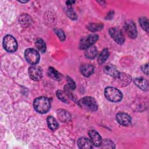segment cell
<instances>
[{"label": "cell", "mask_w": 149, "mask_h": 149, "mask_svg": "<svg viewBox=\"0 0 149 149\" xmlns=\"http://www.w3.org/2000/svg\"><path fill=\"white\" fill-rule=\"evenodd\" d=\"M139 22L141 27L147 32H148V21L146 17H142L139 19Z\"/></svg>", "instance_id": "484cf974"}, {"label": "cell", "mask_w": 149, "mask_h": 149, "mask_svg": "<svg viewBox=\"0 0 149 149\" xmlns=\"http://www.w3.org/2000/svg\"><path fill=\"white\" fill-rule=\"evenodd\" d=\"M97 54L98 51L97 48L92 45L86 49L85 56L88 59H94L97 56Z\"/></svg>", "instance_id": "ffe728a7"}, {"label": "cell", "mask_w": 149, "mask_h": 149, "mask_svg": "<svg viewBox=\"0 0 149 149\" xmlns=\"http://www.w3.org/2000/svg\"><path fill=\"white\" fill-rule=\"evenodd\" d=\"M4 48L8 52H15L17 48V44L15 38L10 35L6 36L3 41Z\"/></svg>", "instance_id": "5b68a950"}, {"label": "cell", "mask_w": 149, "mask_h": 149, "mask_svg": "<svg viewBox=\"0 0 149 149\" xmlns=\"http://www.w3.org/2000/svg\"><path fill=\"white\" fill-rule=\"evenodd\" d=\"M56 95L59 100L61 101L68 103L69 101V98L71 97L70 94L66 91H63L62 90H58L56 92Z\"/></svg>", "instance_id": "d6986e66"}, {"label": "cell", "mask_w": 149, "mask_h": 149, "mask_svg": "<svg viewBox=\"0 0 149 149\" xmlns=\"http://www.w3.org/2000/svg\"><path fill=\"white\" fill-rule=\"evenodd\" d=\"M125 29L129 36L131 38H135L137 35V31L135 24L132 21H128L125 23Z\"/></svg>", "instance_id": "30bf717a"}, {"label": "cell", "mask_w": 149, "mask_h": 149, "mask_svg": "<svg viewBox=\"0 0 149 149\" xmlns=\"http://www.w3.org/2000/svg\"><path fill=\"white\" fill-rule=\"evenodd\" d=\"M57 116L58 119L62 122H68L70 120V114L64 109H59L57 112Z\"/></svg>", "instance_id": "9a60e30c"}, {"label": "cell", "mask_w": 149, "mask_h": 149, "mask_svg": "<svg viewBox=\"0 0 149 149\" xmlns=\"http://www.w3.org/2000/svg\"><path fill=\"white\" fill-rule=\"evenodd\" d=\"M80 72L84 76L88 77L94 72V68L92 65L84 64L80 66Z\"/></svg>", "instance_id": "5bb4252c"}, {"label": "cell", "mask_w": 149, "mask_h": 149, "mask_svg": "<svg viewBox=\"0 0 149 149\" xmlns=\"http://www.w3.org/2000/svg\"><path fill=\"white\" fill-rule=\"evenodd\" d=\"M134 83L140 89L144 91L148 90V81L144 79L141 77H137L134 79Z\"/></svg>", "instance_id": "2e32d148"}, {"label": "cell", "mask_w": 149, "mask_h": 149, "mask_svg": "<svg viewBox=\"0 0 149 149\" xmlns=\"http://www.w3.org/2000/svg\"><path fill=\"white\" fill-rule=\"evenodd\" d=\"M100 146L102 148H115V147L114 143L108 139L102 140Z\"/></svg>", "instance_id": "603a6c76"}, {"label": "cell", "mask_w": 149, "mask_h": 149, "mask_svg": "<svg viewBox=\"0 0 149 149\" xmlns=\"http://www.w3.org/2000/svg\"><path fill=\"white\" fill-rule=\"evenodd\" d=\"M103 24L101 23H90L87 25V29L91 31H97L103 29Z\"/></svg>", "instance_id": "cb8c5ba5"}, {"label": "cell", "mask_w": 149, "mask_h": 149, "mask_svg": "<svg viewBox=\"0 0 149 149\" xmlns=\"http://www.w3.org/2000/svg\"><path fill=\"white\" fill-rule=\"evenodd\" d=\"M78 146L81 149H89L93 148V144L92 143L91 140L86 137H80L79 139L77 141Z\"/></svg>", "instance_id": "4fadbf2b"}, {"label": "cell", "mask_w": 149, "mask_h": 149, "mask_svg": "<svg viewBox=\"0 0 149 149\" xmlns=\"http://www.w3.org/2000/svg\"><path fill=\"white\" fill-rule=\"evenodd\" d=\"M36 47L37 49L42 53L45 52L46 50V45L43 40L39 38L36 42Z\"/></svg>", "instance_id": "d4e9b609"}, {"label": "cell", "mask_w": 149, "mask_h": 149, "mask_svg": "<svg viewBox=\"0 0 149 149\" xmlns=\"http://www.w3.org/2000/svg\"><path fill=\"white\" fill-rule=\"evenodd\" d=\"M55 31L61 41H63L65 40V38H66L65 34L64 32L61 29H55Z\"/></svg>", "instance_id": "83f0119b"}, {"label": "cell", "mask_w": 149, "mask_h": 149, "mask_svg": "<svg viewBox=\"0 0 149 149\" xmlns=\"http://www.w3.org/2000/svg\"><path fill=\"white\" fill-rule=\"evenodd\" d=\"M34 107L39 113L47 112L51 108V101L49 98L45 97H38L34 101Z\"/></svg>", "instance_id": "6da1fadb"}, {"label": "cell", "mask_w": 149, "mask_h": 149, "mask_svg": "<svg viewBox=\"0 0 149 149\" xmlns=\"http://www.w3.org/2000/svg\"><path fill=\"white\" fill-rule=\"evenodd\" d=\"M79 106L87 111H95L98 109V105L95 100L91 97H85L79 101Z\"/></svg>", "instance_id": "7a4b0ae2"}, {"label": "cell", "mask_w": 149, "mask_h": 149, "mask_svg": "<svg viewBox=\"0 0 149 149\" xmlns=\"http://www.w3.org/2000/svg\"><path fill=\"white\" fill-rule=\"evenodd\" d=\"M74 2H75L74 1H69L66 2V5H67L68 6H72V5L73 3H74Z\"/></svg>", "instance_id": "4dcf8cb0"}, {"label": "cell", "mask_w": 149, "mask_h": 149, "mask_svg": "<svg viewBox=\"0 0 149 149\" xmlns=\"http://www.w3.org/2000/svg\"><path fill=\"white\" fill-rule=\"evenodd\" d=\"M105 96L107 100L112 102H119L123 97L120 90L112 87H108L105 89Z\"/></svg>", "instance_id": "3957f363"}, {"label": "cell", "mask_w": 149, "mask_h": 149, "mask_svg": "<svg viewBox=\"0 0 149 149\" xmlns=\"http://www.w3.org/2000/svg\"><path fill=\"white\" fill-rule=\"evenodd\" d=\"M66 79H67V83H68V88H69L72 90H74L75 88H76L75 82L70 77H67Z\"/></svg>", "instance_id": "f1b7e54d"}, {"label": "cell", "mask_w": 149, "mask_h": 149, "mask_svg": "<svg viewBox=\"0 0 149 149\" xmlns=\"http://www.w3.org/2000/svg\"><path fill=\"white\" fill-rule=\"evenodd\" d=\"M109 33L113 40L119 44H123L125 37L122 31L116 27H112L109 30Z\"/></svg>", "instance_id": "52a82bcc"}, {"label": "cell", "mask_w": 149, "mask_h": 149, "mask_svg": "<svg viewBox=\"0 0 149 149\" xmlns=\"http://www.w3.org/2000/svg\"><path fill=\"white\" fill-rule=\"evenodd\" d=\"M29 74L30 77L34 81H39L42 77V71L40 67L33 65L29 69Z\"/></svg>", "instance_id": "ba28073f"}, {"label": "cell", "mask_w": 149, "mask_h": 149, "mask_svg": "<svg viewBox=\"0 0 149 149\" xmlns=\"http://www.w3.org/2000/svg\"><path fill=\"white\" fill-rule=\"evenodd\" d=\"M25 58L27 61L30 64L34 65L37 64L40 60L39 53L35 49L32 48H28L24 52Z\"/></svg>", "instance_id": "8992f818"}, {"label": "cell", "mask_w": 149, "mask_h": 149, "mask_svg": "<svg viewBox=\"0 0 149 149\" xmlns=\"http://www.w3.org/2000/svg\"><path fill=\"white\" fill-rule=\"evenodd\" d=\"M67 15L72 20H76L77 17V16L76 12L74 11L72 6H68V8L66 10Z\"/></svg>", "instance_id": "4316f807"}, {"label": "cell", "mask_w": 149, "mask_h": 149, "mask_svg": "<svg viewBox=\"0 0 149 149\" xmlns=\"http://www.w3.org/2000/svg\"><path fill=\"white\" fill-rule=\"evenodd\" d=\"M119 86H126L131 82V77L127 74L124 73H119L118 74L114 77Z\"/></svg>", "instance_id": "9c48e42d"}, {"label": "cell", "mask_w": 149, "mask_h": 149, "mask_svg": "<svg viewBox=\"0 0 149 149\" xmlns=\"http://www.w3.org/2000/svg\"><path fill=\"white\" fill-rule=\"evenodd\" d=\"M104 70L105 73L111 76H112L113 77H115L119 73L118 71L116 68L112 65H108L105 66L104 68Z\"/></svg>", "instance_id": "e0dca14e"}, {"label": "cell", "mask_w": 149, "mask_h": 149, "mask_svg": "<svg viewBox=\"0 0 149 149\" xmlns=\"http://www.w3.org/2000/svg\"><path fill=\"white\" fill-rule=\"evenodd\" d=\"M116 118L118 122L123 126H127L131 122V118L130 116L126 113H118L116 116Z\"/></svg>", "instance_id": "8fae6325"}, {"label": "cell", "mask_w": 149, "mask_h": 149, "mask_svg": "<svg viewBox=\"0 0 149 149\" xmlns=\"http://www.w3.org/2000/svg\"><path fill=\"white\" fill-rule=\"evenodd\" d=\"M88 134L92 143L95 146H100L102 139L100 134L94 130H91L88 132Z\"/></svg>", "instance_id": "7c38bea8"}, {"label": "cell", "mask_w": 149, "mask_h": 149, "mask_svg": "<svg viewBox=\"0 0 149 149\" xmlns=\"http://www.w3.org/2000/svg\"><path fill=\"white\" fill-rule=\"evenodd\" d=\"M141 69L144 73H146L147 75H148V64L144 65L141 67Z\"/></svg>", "instance_id": "f546056e"}, {"label": "cell", "mask_w": 149, "mask_h": 149, "mask_svg": "<svg viewBox=\"0 0 149 149\" xmlns=\"http://www.w3.org/2000/svg\"><path fill=\"white\" fill-rule=\"evenodd\" d=\"M47 122L48 127L52 130H55L58 127V123L53 116H49L47 119Z\"/></svg>", "instance_id": "44dd1931"}, {"label": "cell", "mask_w": 149, "mask_h": 149, "mask_svg": "<svg viewBox=\"0 0 149 149\" xmlns=\"http://www.w3.org/2000/svg\"><path fill=\"white\" fill-rule=\"evenodd\" d=\"M98 39V36L95 34L88 35L81 38L79 43V48L81 49H86L92 46Z\"/></svg>", "instance_id": "277c9868"}, {"label": "cell", "mask_w": 149, "mask_h": 149, "mask_svg": "<svg viewBox=\"0 0 149 149\" xmlns=\"http://www.w3.org/2000/svg\"><path fill=\"white\" fill-rule=\"evenodd\" d=\"M109 56V51L107 48L104 49L98 58V62L100 64H102L105 62Z\"/></svg>", "instance_id": "7402d4cb"}, {"label": "cell", "mask_w": 149, "mask_h": 149, "mask_svg": "<svg viewBox=\"0 0 149 149\" xmlns=\"http://www.w3.org/2000/svg\"><path fill=\"white\" fill-rule=\"evenodd\" d=\"M48 76L55 80H60L62 78V75L52 67H49L48 72Z\"/></svg>", "instance_id": "ac0fdd59"}]
</instances>
